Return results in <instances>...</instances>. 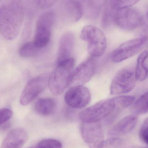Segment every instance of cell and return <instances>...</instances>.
Masks as SVG:
<instances>
[{
    "instance_id": "6da1fadb",
    "label": "cell",
    "mask_w": 148,
    "mask_h": 148,
    "mask_svg": "<svg viewBox=\"0 0 148 148\" xmlns=\"http://www.w3.org/2000/svg\"><path fill=\"white\" fill-rule=\"evenodd\" d=\"M21 0H6L0 8V32L8 40H14L20 33L24 20Z\"/></svg>"
},
{
    "instance_id": "7a4b0ae2",
    "label": "cell",
    "mask_w": 148,
    "mask_h": 148,
    "mask_svg": "<svg viewBox=\"0 0 148 148\" xmlns=\"http://www.w3.org/2000/svg\"><path fill=\"white\" fill-rule=\"evenodd\" d=\"M135 97L131 96H119L102 100L81 111L79 116L82 122L99 123L114 112L131 106Z\"/></svg>"
},
{
    "instance_id": "3957f363",
    "label": "cell",
    "mask_w": 148,
    "mask_h": 148,
    "mask_svg": "<svg viewBox=\"0 0 148 148\" xmlns=\"http://www.w3.org/2000/svg\"><path fill=\"white\" fill-rule=\"evenodd\" d=\"M73 57L58 63L49 76L48 86L50 92L55 95H59L69 87V77L75 66Z\"/></svg>"
},
{
    "instance_id": "277c9868",
    "label": "cell",
    "mask_w": 148,
    "mask_h": 148,
    "mask_svg": "<svg viewBox=\"0 0 148 148\" xmlns=\"http://www.w3.org/2000/svg\"><path fill=\"white\" fill-rule=\"evenodd\" d=\"M81 38L88 44V51L90 57H100L105 53L107 40L104 33L94 25H87L81 31Z\"/></svg>"
},
{
    "instance_id": "5b68a950",
    "label": "cell",
    "mask_w": 148,
    "mask_h": 148,
    "mask_svg": "<svg viewBox=\"0 0 148 148\" xmlns=\"http://www.w3.org/2000/svg\"><path fill=\"white\" fill-rule=\"evenodd\" d=\"M55 19V14L52 10L45 11L39 16L34 42L40 49L45 47L49 43Z\"/></svg>"
},
{
    "instance_id": "8992f818",
    "label": "cell",
    "mask_w": 148,
    "mask_h": 148,
    "mask_svg": "<svg viewBox=\"0 0 148 148\" xmlns=\"http://www.w3.org/2000/svg\"><path fill=\"white\" fill-rule=\"evenodd\" d=\"M116 11L113 15V21L121 29L134 30L143 23V16L136 9L129 8Z\"/></svg>"
},
{
    "instance_id": "52a82bcc",
    "label": "cell",
    "mask_w": 148,
    "mask_h": 148,
    "mask_svg": "<svg viewBox=\"0 0 148 148\" xmlns=\"http://www.w3.org/2000/svg\"><path fill=\"white\" fill-rule=\"evenodd\" d=\"M147 40V36H143L123 42L113 51L111 60L114 63H119L133 57L142 49Z\"/></svg>"
},
{
    "instance_id": "ba28073f",
    "label": "cell",
    "mask_w": 148,
    "mask_h": 148,
    "mask_svg": "<svg viewBox=\"0 0 148 148\" xmlns=\"http://www.w3.org/2000/svg\"><path fill=\"white\" fill-rule=\"evenodd\" d=\"M49 76L47 73H43L30 80L21 95L20 103L26 106L37 98L48 86Z\"/></svg>"
},
{
    "instance_id": "9c48e42d",
    "label": "cell",
    "mask_w": 148,
    "mask_h": 148,
    "mask_svg": "<svg viewBox=\"0 0 148 148\" xmlns=\"http://www.w3.org/2000/svg\"><path fill=\"white\" fill-rule=\"evenodd\" d=\"M135 73L129 69H123L118 71L112 79L110 86V94L119 95L132 91L136 85Z\"/></svg>"
},
{
    "instance_id": "30bf717a",
    "label": "cell",
    "mask_w": 148,
    "mask_h": 148,
    "mask_svg": "<svg viewBox=\"0 0 148 148\" xmlns=\"http://www.w3.org/2000/svg\"><path fill=\"white\" fill-rule=\"evenodd\" d=\"M80 131L83 140L89 147L104 148V132L100 123L82 122Z\"/></svg>"
},
{
    "instance_id": "8fae6325",
    "label": "cell",
    "mask_w": 148,
    "mask_h": 148,
    "mask_svg": "<svg viewBox=\"0 0 148 148\" xmlns=\"http://www.w3.org/2000/svg\"><path fill=\"white\" fill-rule=\"evenodd\" d=\"M95 72V61L90 57L73 69L69 77V87L83 85L90 80Z\"/></svg>"
},
{
    "instance_id": "7c38bea8",
    "label": "cell",
    "mask_w": 148,
    "mask_h": 148,
    "mask_svg": "<svg viewBox=\"0 0 148 148\" xmlns=\"http://www.w3.org/2000/svg\"><path fill=\"white\" fill-rule=\"evenodd\" d=\"M66 103L73 108H84L90 103L91 95L88 89L83 85L71 87L64 96Z\"/></svg>"
},
{
    "instance_id": "4fadbf2b",
    "label": "cell",
    "mask_w": 148,
    "mask_h": 148,
    "mask_svg": "<svg viewBox=\"0 0 148 148\" xmlns=\"http://www.w3.org/2000/svg\"><path fill=\"white\" fill-rule=\"evenodd\" d=\"M60 9L64 19L72 22L79 21L84 14L82 8L77 0H63Z\"/></svg>"
},
{
    "instance_id": "5bb4252c",
    "label": "cell",
    "mask_w": 148,
    "mask_h": 148,
    "mask_svg": "<svg viewBox=\"0 0 148 148\" xmlns=\"http://www.w3.org/2000/svg\"><path fill=\"white\" fill-rule=\"evenodd\" d=\"M75 43V37L73 33L68 32L62 36L59 43L57 64L71 58Z\"/></svg>"
},
{
    "instance_id": "9a60e30c",
    "label": "cell",
    "mask_w": 148,
    "mask_h": 148,
    "mask_svg": "<svg viewBox=\"0 0 148 148\" xmlns=\"http://www.w3.org/2000/svg\"><path fill=\"white\" fill-rule=\"evenodd\" d=\"M28 138V135L25 130L21 128L14 129L8 134L0 148H21Z\"/></svg>"
},
{
    "instance_id": "2e32d148",
    "label": "cell",
    "mask_w": 148,
    "mask_h": 148,
    "mask_svg": "<svg viewBox=\"0 0 148 148\" xmlns=\"http://www.w3.org/2000/svg\"><path fill=\"white\" fill-rule=\"evenodd\" d=\"M138 120V117L136 115L127 116L117 123L110 130V134L114 136L127 134L135 127Z\"/></svg>"
},
{
    "instance_id": "e0dca14e",
    "label": "cell",
    "mask_w": 148,
    "mask_h": 148,
    "mask_svg": "<svg viewBox=\"0 0 148 148\" xmlns=\"http://www.w3.org/2000/svg\"><path fill=\"white\" fill-rule=\"evenodd\" d=\"M56 102L51 97H45L38 99L35 105L36 111L42 116H48L53 114L56 110Z\"/></svg>"
},
{
    "instance_id": "ac0fdd59",
    "label": "cell",
    "mask_w": 148,
    "mask_h": 148,
    "mask_svg": "<svg viewBox=\"0 0 148 148\" xmlns=\"http://www.w3.org/2000/svg\"><path fill=\"white\" fill-rule=\"evenodd\" d=\"M148 57V51L145 50L140 54L137 59L135 75L137 81H144L147 77L148 69L144 65L145 61Z\"/></svg>"
},
{
    "instance_id": "d6986e66",
    "label": "cell",
    "mask_w": 148,
    "mask_h": 148,
    "mask_svg": "<svg viewBox=\"0 0 148 148\" xmlns=\"http://www.w3.org/2000/svg\"><path fill=\"white\" fill-rule=\"evenodd\" d=\"M81 4L84 14L87 17L95 18L97 16L100 10V5L97 0H77Z\"/></svg>"
},
{
    "instance_id": "ffe728a7",
    "label": "cell",
    "mask_w": 148,
    "mask_h": 148,
    "mask_svg": "<svg viewBox=\"0 0 148 148\" xmlns=\"http://www.w3.org/2000/svg\"><path fill=\"white\" fill-rule=\"evenodd\" d=\"M131 112L136 115L148 113V91L142 95L131 105Z\"/></svg>"
},
{
    "instance_id": "44dd1931",
    "label": "cell",
    "mask_w": 148,
    "mask_h": 148,
    "mask_svg": "<svg viewBox=\"0 0 148 148\" xmlns=\"http://www.w3.org/2000/svg\"><path fill=\"white\" fill-rule=\"evenodd\" d=\"M40 49L37 48L33 42L24 43L19 49L20 56L23 58H30L36 56L39 53Z\"/></svg>"
},
{
    "instance_id": "7402d4cb",
    "label": "cell",
    "mask_w": 148,
    "mask_h": 148,
    "mask_svg": "<svg viewBox=\"0 0 148 148\" xmlns=\"http://www.w3.org/2000/svg\"><path fill=\"white\" fill-rule=\"evenodd\" d=\"M140 0H110V7L114 11L130 8L136 4Z\"/></svg>"
},
{
    "instance_id": "603a6c76",
    "label": "cell",
    "mask_w": 148,
    "mask_h": 148,
    "mask_svg": "<svg viewBox=\"0 0 148 148\" xmlns=\"http://www.w3.org/2000/svg\"><path fill=\"white\" fill-rule=\"evenodd\" d=\"M62 144L58 140L53 139H44L40 141L34 148H62Z\"/></svg>"
},
{
    "instance_id": "cb8c5ba5",
    "label": "cell",
    "mask_w": 148,
    "mask_h": 148,
    "mask_svg": "<svg viewBox=\"0 0 148 148\" xmlns=\"http://www.w3.org/2000/svg\"><path fill=\"white\" fill-rule=\"evenodd\" d=\"M139 136L142 141L148 145V117L145 119L141 127Z\"/></svg>"
},
{
    "instance_id": "d4e9b609",
    "label": "cell",
    "mask_w": 148,
    "mask_h": 148,
    "mask_svg": "<svg viewBox=\"0 0 148 148\" xmlns=\"http://www.w3.org/2000/svg\"><path fill=\"white\" fill-rule=\"evenodd\" d=\"M13 112L11 110L8 108L0 109V125L8 121L12 117Z\"/></svg>"
},
{
    "instance_id": "484cf974",
    "label": "cell",
    "mask_w": 148,
    "mask_h": 148,
    "mask_svg": "<svg viewBox=\"0 0 148 148\" xmlns=\"http://www.w3.org/2000/svg\"><path fill=\"white\" fill-rule=\"evenodd\" d=\"M57 0H35L40 8L46 9L53 6Z\"/></svg>"
},
{
    "instance_id": "4316f807",
    "label": "cell",
    "mask_w": 148,
    "mask_h": 148,
    "mask_svg": "<svg viewBox=\"0 0 148 148\" xmlns=\"http://www.w3.org/2000/svg\"><path fill=\"white\" fill-rule=\"evenodd\" d=\"M147 17H148V13H147Z\"/></svg>"
},
{
    "instance_id": "83f0119b",
    "label": "cell",
    "mask_w": 148,
    "mask_h": 148,
    "mask_svg": "<svg viewBox=\"0 0 148 148\" xmlns=\"http://www.w3.org/2000/svg\"><path fill=\"white\" fill-rule=\"evenodd\" d=\"M34 148V147H31V148Z\"/></svg>"
},
{
    "instance_id": "f1b7e54d",
    "label": "cell",
    "mask_w": 148,
    "mask_h": 148,
    "mask_svg": "<svg viewBox=\"0 0 148 148\" xmlns=\"http://www.w3.org/2000/svg\"><path fill=\"white\" fill-rule=\"evenodd\" d=\"M2 0H0V1H1Z\"/></svg>"
},
{
    "instance_id": "f546056e",
    "label": "cell",
    "mask_w": 148,
    "mask_h": 148,
    "mask_svg": "<svg viewBox=\"0 0 148 148\" xmlns=\"http://www.w3.org/2000/svg\"></svg>"
}]
</instances>
